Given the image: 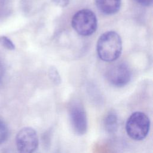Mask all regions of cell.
Segmentation results:
<instances>
[{"label": "cell", "mask_w": 153, "mask_h": 153, "mask_svg": "<svg viewBox=\"0 0 153 153\" xmlns=\"http://www.w3.org/2000/svg\"><path fill=\"white\" fill-rule=\"evenodd\" d=\"M96 50L99 58L107 62H114L121 55L122 40L118 33L108 31L99 38Z\"/></svg>", "instance_id": "obj_1"}, {"label": "cell", "mask_w": 153, "mask_h": 153, "mask_svg": "<svg viewBox=\"0 0 153 153\" xmlns=\"http://www.w3.org/2000/svg\"><path fill=\"white\" fill-rule=\"evenodd\" d=\"M151 122L148 115L143 112H133L128 118L126 130L128 136L134 140H142L148 134Z\"/></svg>", "instance_id": "obj_2"}, {"label": "cell", "mask_w": 153, "mask_h": 153, "mask_svg": "<svg viewBox=\"0 0 153 153\" xmlns=\"http://www.w3.org/2000/svg\"><path fill=\"white\" fill-rule=\"evenodd\" d=\"M71 24L78 33L82 36H89L96 31L97 20L95 14L92 11L82 9L74 15Z\"/></svg>", "instance_id": "obj_3"}, {"label": "cell", "mask_w": 153, "mask_h": 153, "mask_svg": "<svg viewBox=\"0 0 153 153\" xmlns=\"http://www.w3.org/2000/svg\"><path fill=\"white\" fill-rule=\"evenodd\" d=\"M38 143L36 131L30 127L22 128L16 137V146L19 153H33L38 148Z\"/></svg>", "instance_id": "obj_4"}, {"label": "cell", "mask_w": 153, "mask_h": 153, "mask_svg": "<svg viewBox=\"0 0 153 153\" xmlns=\"http://www.w3.org/2000/svg\"><path fill=\"white\" fill-rule=\"evenodd\" d=\"M69 116L72 128L76 134L83 135L87 133L88 120L84 106L78 102H72L69 108Z\"/></svg>", "instance_id": "obj_5"}, {"label": "cell", "mask_w": 153, "mask_h": 153, "mask_svg": "<svg viewBox=\"0 0 153 153\" xmlns=\"http://www.w3.org/2000/svg\"><path fill=\"white\" fill-rule=\"evenodd\" d=\"M106 77L111 85L121 87L130 82L131 78V72L126 64L120 63L110 67L106 72Z\"/></svg>", "instance_id": "obj_6"}, {"label": "cell", "mask_w": 153, "mask_h": 153, "mask_svg": "<svg viewBox=\"0 0 153 153\" xmlns=\"http://www.w3.org/2000/svg\"><path fill=\"white\" fill-rule=\"evenodd\" d=\"M96 5L100 11L111 15L118 11L121 7V0H95Z\"/></svg>", "instance_id": "obj_7"}, {"label": "cell", "mask_w": 153, "mask_h": 153, "mask_svg": "<svg viewBox=\"0 0 153 153\" xmlns=\"http://www.w3.org/2000/svg\"><path fill=\"white\" fill-rule=\"evenodd\" d=\"M118 116L114 111L107 113L103 120L105 129L109 133H114L118 128Z\"/></svg>", "instance_id": "obj_8"}, {"label": "cell", "mask_w": 153, "mask_h": 153, "mask_svg": "<svg viewBox=\"0 0 153 153\" xmlns=\"http://www.w3.org/2000/svg\"><path fill=\"white\" fill-rule=\"evenodd\" d=\"M8 136V129L6 124L0 120V145L4 143Z\"/></svg>", "instance_id": "obj_9"}, {"label": "cell", "mask_w": 153, "mask_h": 153, "mask_svg": "<svg viewBox=\"0 0 153 153\" xmlns=\"http://www.w3.org/2000/svg\"><path fill=\"white\" fill-rule=\"evenodd\" d=\"M0 44L5 48L10 50L15 49V45L12 41L5 36H0Z\"/></svg>", "instance_id": "obj_10"}, {"label": "cell", "mask_w": 153, "mask_h": 153, "mask_svg": "<svg viewBox=\"0 0 153 153\" xmlns=\"http://www.w3.org/2000/svg\"><path fill=\"white\" fill-rule=\"evenodd\" d=\"M54 3L60 7H65L69 2V0H53Z\"/></svg>", "instance_id": "obj_11"}, {"label": "cell", "mask_w": 153, "mask_h": 153, "mask_svg": "<svg viewBox=\"0 0 153 153\" xmlns=\"http://www.w3.org/2000/svg\"><path fill=\"white\" fill-rule=\"evenodd\" d=\"M50 75L51 76V78H53L54 81H57V80H59L60 79L59 75L57 73V71L56 70V69H54L53 68L50 69Z\"/></svg>", "instance_id": "obj_12"}, {"label": "cell", "mask_w": 153, "mask_h": 153, "mask_svg": "<svg viewBox=\"0 0 153 153\" xmlns=\"http://www.w3.org/2000/svg\"><path fill=\"white\" fill-rule=\"evenodd\" d=\"M138 4L142 6H149L152 4L153 0H135Z\"/></svg>", "instance_id": "obj_13"}, {"label": "cell", "mask_w": 153, "mask_h": 153, "mask_svg": "<svg viewBox=\"0 0 153 153\" xmlns=\"http://www.w3.org/2000/svg\"><path fill=\"white\" fill-rule=\"evenodd\" d=\"M5 74V68L3 64L0 62V82H1Z\"/></svg>", "instance_id": "obj_14"}]
</instances>
